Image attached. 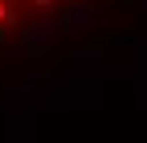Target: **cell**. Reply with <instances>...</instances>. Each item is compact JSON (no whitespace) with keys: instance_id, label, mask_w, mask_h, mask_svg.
<instances>
[{"instance_id":"6da1fadb","label":"cell","mask_w":147,"mask_h":143,"mask_svg":"<svg viewBox=\"0 0 147 143\" xmlns=\"http://www.w3.org/2000/svg\"><path fill=\"white\" fill-rule=\"evenodd\" d=\"M147 0H0V61L49 57Z\"/></svg>"}]
</instances>
